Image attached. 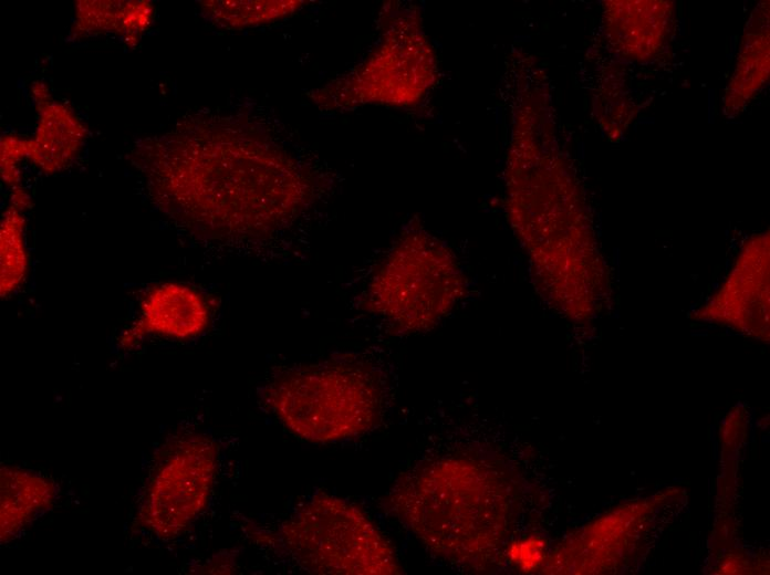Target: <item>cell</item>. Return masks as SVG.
I'll use <instances>...</instances> for the list:
<instances>
[{"mask_svg":"<svg viewBox=\"0 0 770 575\" xmlns=\"http://www.w3.org/2000/svg\"><path fill=\"white\" fill-rule=\"evenodd\" d=\"M384 503L426 546L464 563L498 551L507 523L499 472L471 460L420 464Z\"/></svg>","mask_w":770,"mask_h":575,"instance_id":"obj_1","label":"cell"},{"mask_svg":"<svg viewBox=\"0 0 770 575\" xmlns=\"http://www.w3.org/2000/svg\"><path fill=\"white\" fill-rule=\"evenodd\" d=\"M252 541L279 561L321 575L397 574L396 555L354 504L314 492L279 522L249 526Z\"/></svg>","mask_w":770,"mask_h":575,"instance_id":"obj_2","label":"cell"},{"mask_svg":"<svg viewBox=\"0 0 770 575\" xmlns=\"http://www.w3.org/2000/svg\"><path fill=\"white\" fill-rule=\"evenodd\" d=\"M260 396L291 432L318 443L370 430L379 419L383 401L377 376L342 360L287 369L271 378Z\"/></svg>","mask_w":770,"mask_h":575,"instance_id":"obj_3","label":"cell"},{"mask_svg":"<svg viewBox=\"0 0 770 575\" xmlns=\"http://www.w3.org/2000/svg\"><path fill=\"white\" fill-rule=\"evenodd\" d=\"M455 282L452 264L433 243L407 236L373 276L368 306L400 331H419L444 313Z\"/></svg>","mask_w":770,"mask_h":575,"instance_id":"obj_4","label":"cell"},{"mask_svg":"<svg viewBox=\"0 0 770 575\" xmlns=\"http://www.w3.org/2000/svg\"><path fill=\"white\" fill-rule=\"evenodd\" d=\"M216 472V448L201 437L185 441L157 480V529L167 535L186 529L208 500Z\"/></svg>","mask_w":770,"mask_h":575,"instance_id":"obj_5","label":"cell"},{"mask_svg":"<svg viewBox=\"0 0 770 575\" xmlns=\"http://www.w3.org/2000/svg\"><path fill=\"white\" fill-rule=\"evenodd\" d=\"M209 324V309L199 292L188 285L167 282L152 288L142 299L139 313L121 336L129 348L147 335L185 339L202 333Z\"/></svg>","mask_w":770,"mask_h":575,"instance_id":"obj_6","label":"cell"},{"mask_svg":"<svg viewBox=\"0 0 770 575\" xmlns=\"http://www.w3.org/2000/svg\"><path fill=\"white\" fill-rule=\"evenodd\" d=\"M39 125L30 139L29 159L48 174L66 167L80 151L85 128L66 106L50 98L37 103Z\"/></svg>","mask_w":770,"mask_h":575,"instance_id":"obj_7","label":"cell"},{"mask_svg":"<svg viewBox=\"0 0 770 575\" xmlns=\"http://www.w3.org/2000/svg\"><path fill=\"white\" fill-rule=\"evenodd\" d=\"M22 211L9 206L0 226V293L8 297L21 288L29 274L30 261L24 243Z\"/></svg>","mask_w":770,"mask_h":575,"instance_id":"obj_8","label":"cell"},{"mask_svg":"<svg viewBox=\"0 0 770 575\" xmlns=\"http://www.w3.org/2000/svg\"><path fill=\"white\" fill-rule=\"evenodd\" d=\"M204 12L219 25L242 28L269 23L294 12L302 1H206Z\"/></svg>","mask_w":770,"mask_h":575,"instance_id":"obj_9","label":"cell"},{"mask_svg":"<svg viewBox=\"0 0 770 575\" xmlns=\"http://www.w3.org/2000/svg\"><path fill=\"white\" fill-rule=\"evenodd\" d=\"M77 4L76 24L84 32L116 31L123 33L125 4L110 1H82Z\"/></svg>","mask_w":770,"mask_h":575,"instance_id":"obj_10","label":"cell"},{"mask_svg":"<svg viewBox=\"0 0 770 575\" xmlns=\"http://www.w3.org/2000/svg\"><path fill=\"white\" fill-rule=\"evenodd\" d=\"M30 139L18 136H3L0 147V166L3 181L15 188L20 184L21 171L19 163L29 157Z\"/></svg>","mask_w":770,"mask_h":575,"instance_id":"obj_11","label":"cell"},{"mask_svg":"<svg viewBox=\"0 0 770 575\" xmlns=\"http://www.w3.org/2000/svg\"><path fill=\"white\" fill-rule=\"evenodd\" d=\"M31 205V198L28 192L20 186L12 188L11 205L13 208L24 211Z\"/></svg>","mask_w":770,"mask_h":575,"instance_id":"obj_12","label":"cell"}]
</instances>
